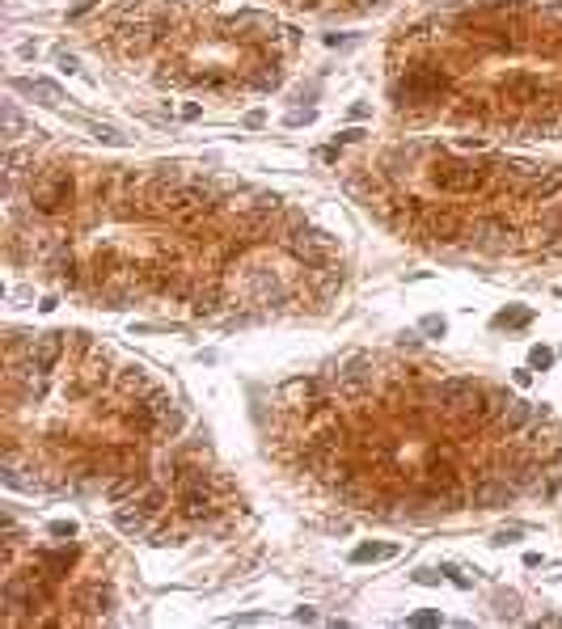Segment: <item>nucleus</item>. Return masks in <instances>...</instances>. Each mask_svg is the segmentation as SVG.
<instances>
[{"mask_svg": "<svg viewBox=\"0 0 562 629\" xmlns=\"http://www.w3.org/2000/svg\"><path fill=\"white\" fill-rule=\"evenodd\" d=\"M414 583H419V587H435L439 574H435V570H414Z\"/></svg>", "mask_w": 562, "mask_h": 629, "instance_id": "nucleus-41", "label": "nucleus"}, {"mask_svg": "<svg viewBox=\"0 0 562 629\" xmlns=\"http://www.w3.org/2000/svg\"><path fill=\"white\" fill-rule=\"evenodd\" d=\"M93 5H97V0H81L77 9H68V21H81V17H85V13H89Z\"/></svg>", "mask_w": 562, "mask_h": 629, "instance_id": "nucleus-43", "label": "nucleus"}, {"mask_svg": "<svg viewBox=\"0 0 562 629\" xmlns=\"http://www.w3.org/2000/svg\"><path fill=\"white\" fill-rule=\"evenodd\" d=\"M131 507H140V511H149V515H157L161 507H165V490H157V486H149L140 498H131Z\"/></svg>", "mask_w": 562, "mask_h": 629, "instance_id": "nucleus-27", "label": "nucleus"}, {"mask_svg": "<svg viewBox=\"0 0 562 629\" xmlns=\"http://www.w3.org/2000/svg\"><path fill=\"white\" fill-rule=\"evenodd\" d=\"M381 5H385V0H355V9H359V13H368V9H381Z\"/></svg>", "mask_w": 562, "mask_h": 629, "instance_id": "nucleus-49", "label": "nucleus"}, {"mask_svg": "<svg viewBox=\"0 0 562 629\" xmlns=\"http://www.w3.org/2000/svg\"><path fill=\"white\" fill-rule=\"evenodd\" d=\"M516 486L507 482V477H478V486L470 490V502L482 511H499V507H511L516 502Z\"/></svg>", "mask_w": 562, "mask_h": 629, "instance_id": "nucleus-7", "label": "nucleus"}, {"mask_svg": "<svg viewBox=\"0 0 562 629\" xmlns=\"http://www.w3.org/2000/svg\"><path fill=\"white\" fill-rule=\"evenodd\" d=\"M465 237L474 245H482L486 254H503V249L511 245V237H516V229H511L507 220H499V216H482V220H474L465 229Z\"/></svg>", "mask_w": 562, "mask_h": 629, "instance_id": "nucleus-6", "label": "nucleus"}, {"mask_svg": "<svg viewBox=\"0 0 562 629\" xmlns=\"http://www.w3.org/2000/svg\"><path fill=\"white\" fill-rule=\"evenodd\" d=\"M444 578H448V583H452V587H461V591H470V587H474V583H470V578H465V574H461V570H452V566H444Z\"/></svg>", "mask_w": 562, "mask_h": 629, "instance_id": "nucleus-40", "label": "nucleus"}, {"mask_svg": "<svg viewBox=\"0 0 562 629\" xmlns=\"http://www.w3.org/2000/svg\"><path fill=\"white\" fill-rule=\"evenodd\" d=\"M495 422H499V431L520 435V431H528V426L537 422V406H528V401H507V410H503Z\"/></svg>", "mask_w": 562, "mask_h": 629, "instance_id": "nucleus-16", "label": "nucleus"}, {"mask_svg": "<svg viewBox=\"0 0 562 629\" xmlns=\"http://www.w3.org/2000/svg\"><path fill=\"white\" fill-rule=\"evenodd\" d=\"M507 541H520V528H507V532L495 537V545H507Z\"/></svg>", "mask_w": 562, "mask_h": 629, "instance_id": "nucleus-48", "label": "nucleus"}, {"mask_svg": "<svg viewBox=\"0 0 562 629\" xmlns=\"http://www.w3.org/2000/svg\"><path fill=\"white\" fill-rule=\"evenodd\" d=\"M550 363H554V350H550V346H533V350H528V368L546 372Z\"/></svg>", "mask_w": 562, "mask_h": 629, "instance_id": "nucleus-33", "label": "nucleus"}, {"mask_svg": "<svg viewBox=\"0 0 562 629\" xmlns=\"http://www.w3.org/2000/svg\"><path fill=\"white\" fill-rule=\"evenodd\" d=\"M283 245H288V254L296 262H305L309 270H326L330 258H334V249H338L330 233H296V229L283 237Z\"/></svg>", "mask_w": 562, "mask_h": 629, "instance_id": "nucleus-4", "label": "nucleus"}, {"mask_svg": "<svg viewBox=\"0 0 562 629\" xmlns=\"http://www.w3.org/2000/svg\"><path fill=\"white\" fill-rule=\"evenodd\" d=\"M47 532L60 537V541H72V537H77V524H72V519H55L51 528H47Z\"/></svg>", "mask_w": 562, "mask_h": 629, "instance_id": "nucleus-35", "label": "nucleus"}, {"mask_svg": "<svg viewBox=\"0 0 562 629\" xmlns=\"http://www.w3.org/2000/svg\"><path fill=\"white\" fill-rule=\"evenodd\" d=\"M486 178H491V169H482L474 161H439L431 169V182L448 194H474L486 186Z\"/></svg>", "mask_w": 562, "mask_h": 629, "instance_id": "nucleus-2", "label": "nucleus"}, {"mask_svg": "<svg viewBox=\"0 0 562 629\" xmlns=\"http://www.w3.org/2000/svg\"><path fill=\"white\" fill-rule=\"evenodd\" d=\"M72 194H77V182H72V173L55 169V173H47V178L34 186L30 203H34V211H42V216H60L64 207H72Z\"/></svg>", "mask_w": 562, "mask_h": 629, "instance_id": "nucleus-5", "label": "nucleus"}, {"mask_svg": "<svg viewBox=\"0 0 562 629\" xmlns=\"http://www.w3.org/2000/svg\"><path fill=\"white\" fill-rule=\"evenodd\" d=\"M537 17H541V21H554V26H562V5H541V9H537Z\"/></svg>", "mask_w": 562, "mask_h": 629, "instance_id": "nucleus-39", "label": "nucleus"}, {"mask_svg": "<svg viewBox=\"0 0 562 629\" xmlns=\"http://www.w3.org/2000/svg\"><path fill=\"white\" fill-rule=\"evenodd\" d=\"M528 198H537V203H550L554 194H562V165H554V169H541L537 178L528 182V190H524Z\"/></svg>", "mask_w": 562, "mask_h": 629, "instance_id": "nucleus-20", "label": "nucleus"}, {"mask_svg": "<svg viewBox=\"0 0 562 629\" xmlns=\"http://www.w3.org/2000/svg\"><path fill=\"white\" fill-rule=\"evenodd\" d=\"M89 131H93V140H102V144H114V148H123L127 140L118 136L114 127H106V123H89Z\"/></svg>", "mask_w": 562, "mask_h": 629, "instance_id": "nucleus-31", "label": "nucleus"}, {"mask_svg": "<svg viewBox=\"0 0 562 629\" xmlns=\"http://www.w3.org/2000/svg\"><path fill=\"white\" fill-rule=\"evenodd\" d=\"M419 330H423L427 338H444V334H448V321L439 317V313H427V317L419 321Z\"/></svg>", "mask_w": 562, "mask_h": 629, "instance_id": "nucleus-30", "label": "nucleus"}, {"mask_svg": "<svg viewBox=\"0 0 562 629\" xmlns=\"http://www.w3.org/2000/svg\"><path fill=\"white\" fill-rule=\"evenodd\" d=\"M347 42H351L347 34H326V47H347Z\"/></svg>", "mask_w": 562, "mask_h": 629, "instance_id": "nucleus-51", "label": "nucleus"}, {"mask_svg": "<svg viewBox=\"0 0 562 629\" xmlns=\"http://www.w3.org/2000/svg\"><path fill=\"white\" fill-rule=\"evenodd\" d=\"M118 389H123L127 397H149V393H157L161 385L149 376V368H140V363H131V368H123L118 372Z\"/></svg>", "mask_w": 562, "mask_h": 629, "instance_id": "nucleus-18", "label": "nucleus"}, {"mask_svg": "<svg viewBox=\"0 0 562 629\" xmlns=\"http://www.w3.org/2000/svg\"><path fill=\"white\" fill-rule=\"evenodd\" d=\"M199 114H203V106H199V102H186V106H182V118H186V123H194Z\"/></svg>", "mask_w": 562, "mask_h": 629, "instance_id": "nucleus-44", "label": "nucleus"}, {"mask_svg": "<svg viewBox=\"0 0 562 629\" xmlns=\"http://www.w3.org/2000/svg\"><path fill=\"white\" fill-rule=\"evenodd\" d=\"M72 562H77V545H64V549H42V553H38V570H42L47 578H51V583H55V578H64V574L72 570Z\"/></svg>", "mask_w": 562, "mask_h": 629, "instance_id": "nucleus-17", "label": "nucleus"}, {"mask_svg": "<svg viewBox=\"0 0 562 629\" xmlns=\"http://www.w3.org/2000/svg\"><path fill=\"white\" fill-rule=\"evenodd\" d=\"M194 317H216V309H220V292L216 287H207V292H194Z\"/></svg>", "mask_w": 562, "mask_h": 629, "instance_id": "nucleus-25", "label": "nucleus"}, {"mask_svg": "<svg viewBox=\"0 0 562 629\" xmlns=\"http://www.w3.org/2000/svg\"><path fill=\"white\" fill-rule=\"evenodd\" d=\"M398 545H355L351 549V562L355 566H368V562H385V558H394Z\"/></svg>", "mask_w": 562, "mask_h": 629, "instance_id": "nucleus-23", "label": "nucleus"}, {"mask_svg": "<svg viewBox=\"0 0 562 629\" xmlns=\"http://www.w3.org/2000/svg\"><path fill=\"white\" fill-rule=\"evenodd\" d=\"M153 545H182V532H169V528H157V532H153Z\"/></svg>", "mask_w": 562, "mask_h": 629, "instance_id": "nucleus-37", "label": "nucleus"}, {"mask_svg": "<svg viewBox=\"0 0 562 629\" xmlns=\"http://www.w3.org/2000/svg\"><path fill=\"white\" fill-rule=\"evenodd\" d=\"M296 621H305V625H309V621H317V613H313V608H296Z\"/></svg>", "mask_w": 562, "mask_h": 629, "instance_id": "nucleus-53", "label": "nucleus"}, {"mask_svg": "<svg viewBox=\"0 0 562 629\" xmlns=\"http://www.w3.org/2000/svg\"><path fill=\"white\" fill-rule=\"evenodd\" d=\"M0 123H5V136L13 140V136H21V127H26V123H21V110L13 106V102H5V106H0Z\"/></svg>", "mask_w": 562, "mask_h": 629, "instance_id": "nucleus-29", "label": "nucleus"}, {"mask_svg": "<svg viewBox=\"0 0 562 629\" xmlns=\"http://www.w3.org/2000/svg\"><path fill=\"white\" fill-rule=\"evenodd\" d=\"M149 473L144 469H123V477H114V482L106 486V498L110 502H127V498H140L144 490H149Z\"/></svg>", "mask_w": 562, "mask_h": 629, "instance_id": "nucleus-11", "label": "nucleus"}, {"mask_svg": "<svg viewBox=\"0 0 562 629\" xmlns=\"http://www.w3.org/2000/svg\"><path fill=\"white\" fill-rule=\"evenodd\" d=\"M64 338L68 334H38L30 342V363H38L42 372H51L60 359H64Z\"/></svg>", "mask_w": 562, "mask_h": 629, "instance_id": "nucleus-14", "label": "nucleus"}, {"mask_svg": "<svg viewBox=\"0 0 562 629\" xmlns=\"http://www.w3.org/2000/svg\"><path fill=\"white\" fill-rule=\"evenodd\" d=\"M435 397L444 401V410L452 414H470L474 422H482V397L486 389L478 381H470V376H452V381H439L435 385Z\"/></svg>", "mask_w": 562, "mask_h": 629, "instance_id": "nucleus-3", "label": "nucleus"}, {"mask_svg": "<svg viewBox=\"0 0 562 629\" xmlns=\"http://www.w3.org/2000/svg\"><path fill=\"white\" fill-rule=\"evenodd\" d=\"M288 397H305V401H317V393H322V381H288L283 385Z\"/></svg>", "mask_w": 562, "mask_h": 629, "instance_id": "nucleus-28", "label": "nucleus"}, {"mask_svg": "<svg viewBox=\"0 0 562 629\" xmlns=\"http://www.w3.org/2000/svg\"><path fill=\"white\" fill-rule=\"evenodd\" d=\"M262 123H266V110H250L246 114V127H262Z\"/></svg>", "mask_w": 562, "mask_h": 629, "instance_id": "nucleus-45", "label": "nucleus"}, {"mask_svg": "<svg viewBox=\"0 0 562 629\" xmlns=\"http://www.w3.org/2000/svg\"><path fill=\"white\" fill-rule=\"evenodd\" d=\"M114 528H118V532H127V537H144V532H149V511H127V507H118L114 511Z\"/></svg>", "mask_w": 562, "mask_h": 629, "instance_id": "nucleus-21", "label": "nucleus"}, {"mask_svg": "<svg viewBox=\"0 0 562 629\" xmlns=\"http://www.w3.org/2000/svg\"><path fill=\"white\" fill-rule=\"evenodd\" d=\"M448 89H452V77L444 68L419 64V68L406 72V81L394 85V97H398V106H419V102H439Z\"/></svg>", "mask_w": 562, "mask_h": 629, "instance_id": "nucleus-1", "label": "nucleus"}, {"mask_svg": "<svg viewBox=\"0 0 562 629\" xmlns=\"http://www.w3.org/2000/svg\"><path fill=\"white\" fill-rule=\"evenodd\" d=\"M254 621H262L258 613H241V617H229V625H254Z\"/></svg>", "mask_w": 562, "mask_h": 629, "instance_id": "nucleus-46", "label": "nucleus"}, {"mask_svg": "<svg viewBox=\"0 0 562 629\" xmlns=\"http://www.w3.org/2000/svg\"><path fill=\"white\" fill-rule=\"evenodd\" d=\"M516 385H520V389L533 385V368H520V372H516Z\"/></svg>", "mask_w": 562, "mask_h": 629, "instance_id": "nucleus-50", "label": "nucleus"}, {"mask_svg": "<svg viewBox=\"0 0 562 629\" xmlns=\"http://www.w3.org/2000/svg\"><path fill=\"white\" fill-rule=\"evenodd\" d=\"M528 321H533V313H528V309H503V313L495 317V325H499V330H524Z\"/></svg>", "mask_w": 562, "mask_h": 629, "instance_id": "nucleus-26", "label": "nucleus"}, {"mask_svg": "<svg viewBox=\"0 0 562 629\" xmlns=\"http://www.w3.org/2000/svg\"><path fill=\"white\" fill-rule=\"evenodd\" d=\"M499 97L503 106H533V102H546V85L537 77H511L499 85Z\"/></svg>", "mask_w": 562, "mask_h": 629, "instance_id": "nucleus-10", "label": "nucleus"}, {"mask_svg": "<svg viewBox=\"0 0 562 629\" xmlns=\"http://www.w3.org/2000/svg\"><path fill=\"white\" fill-rule=\"evenodd\" d=\"M423 237H431V241H457V237H465V229H461V220L452 216V211H427V220H423Z\"/></svg>", "mask_w": 562, "mask_h": 629, "instance_id": "nucleus-15", "label": "nucleus"}, {"mask_svg": "<svg viewBox=\"0 0 562 629\" xmlns=\"http://www.w3.org/2000/svg\"><path fill=\"white\" fill-rule=\"evenodd\" d=\"M334 389L343 393V397H363V393L372 389V359L368 355H351L343 368H338Z\"/></svg>", "mask_w": 562, "mask_h": 629, "instance_id": "nucleus-8", "label": "nucleus"}, {"mask_svg": "<svg viewBox=\"0 0 562 629\" xmlns=\"http://www.w3.org/2000/svg\"><path fill=\"white\" fill-rule=\"evenodd\" d=\"M368 114H372V110L363 106V102H355V106H351V118H368Z\"/></svg>", "mask_w": 562, "mask_h": 629, "instance_id": "nucleus-52", "label": "nucleus"}, {"mask_svg": "<svg viewBox=\"0 0 562 629\" xmlns=\"http://www.w3.org/2000/svg\"><path fill=\"white\" fill-rule=\"evenodd\" d=\"M229 30H237L241 38H250V42H262V38H275V17L271 13H262V9H241L229 17Z\"/></svg>", "mask_w": 562, "mask_h": 629, "instance_id": "nucleus-9", "label": "nucleus"}, {"mask_svg": "<svg viewBox=\"0 0 562 629\" xmlns=\"http://www.w3.org/2000/svg\"><path fill=\"white\" fill-rule=\"evenodd\" d=\"M406 625H414V629H431V625H439V613H414Z\"/></svg>", "mask_w": 562, "mask_h": 629, "instance_id": "nucleus-38", "label": "nucleus"}, {"mask_svg": "<svg viewBox=\"0 0 562 629\" xmlns=\"http://www.w3.org/2000/svg\"><path fill=\"white\" fill-rule=\"evenodd\" d=\"M301 123H313V110H292L288 114V127H301Z\"/></svg>", "mask_w": 562, "mask_h": 629, "instance_id": "nucleus-42", "label": "nucleus"}, {"mask_svg": "<svg viewBox=\"0 0 562 629\" xmlns=\"http://www.w3.org/2000/svg\"><path fill=\"white\" fill-rule=\"evenodd\" d=\"M355 140H363V131H359V127H347L343 136H338V144H355Z\"/></svg>", "mask_w": 562, "mask_h": 629, "instance_id": "nucleus-47", "label": "nucleus"}, {"mask_svg": "<svg viewBox=\"0 0 562 629\" xmlns=\"http://www.w3.org/2000/svg\"><path fill=\"white\" fill-rule=\"evenodd\" d=\"M452 118H457V123H486V106H478V102H474V106H457Z\"/></svg>", "mask_w": 562, "mask_h": 629, "instance_id": "nucleus-32", "label": "nucleus"}, {"mask_svg": "<svg viewBox=\"0 0 562 629\" xmlns=\"http://www.w3.org/2000/svg\"><path fill=\"white\" fill-rule=\"evenodd\" d=\"M558 490H562V461H554V465L541 469V486H537V494H541V498H554Z\"/></svg>", "mask_w": 562, "mask_h": 629, "instance_id": "nucleus-24", "label": "nucleus"}, {"mask_svg": "<svg viewBox=\"0 0 562 629\" xmlns=\"http://www.w3.org/2000/svg\"><path fill=\"white\" fill-rule=\"evenodd\" d=\"M77 608H81L85 617H106V613L114 608L110 583H89V587H81V591H77Z\"/></svg>", "mask_w": 562, "mask_h": 629, "instance_id": "nucleus-13", "label": "nucleus"}, {"mask_svg": "<svg viewBox=\"0 0 562 629\" xmlns=\"http://www.w3.org/2000/svg\"><path fill=\"white\" fill-rule=\"evenodd\" d=\"M250 85L258 89V93H271V89H279L283 85V68L275 64V60H266V64H258V72L250 77Z\"/></svg>", "mask_w": 562, "mask_h": 629, "instance_id": "nucleus-22", "label": "nucleus"}, {"mask_svg": "<svg viewBox=\"0 0 562 629\" xmlns=\"http://www.w3.org/2000/svg\"><path fill=\"white\" fill-rule=\"evenodd\" d=\"M182 511H186L190 519H203V515H212V490H207V477H203V482H190V486H182Z\"/></svg>", "mask_w": 562, "mask_h": 629, "instance_id": "nucleus-19", "label": "nucleus"}, {"mask_svg": "<svg viewBox=\"0 0 562 629\" xmlns=\"http://www.w3.org/2000/svg\"><path fill=\"white\" fill-rule=\"evenodd\" d=\"M520 617V595H499V621H516Z\"/></svg>", "mask_w": 562, "mask_h": 629, "instance_id": "nucleus-34", "label": "nucleus"}, {"mask_svg": "<svg viewBox=\"0 0 562 629\" xmlns=\"http://www.w3.org/2000/svg\"><path fill=\"white\" fill-rule=\"evenodd\" d=\"M17 93H26V97H34L38 106H60L64 102V93H60V85L55 81H42V77H13L9 81Z\"/></svg>", "mask_w": 562, "mask_h": 629, "instance_id": "nucleus-12", "label": "nucleus"}, {"mask_svg": "<svg viewBox=\"0 0 562 629\" xmlns=\"http://www.w3.org/2000/svg\"><path fill=\"white\" fill-rule=\"evenodd\" d=\"M55 68L72 77V72H81V60H77V55H68V51H55Z\"/></svg>", "mask_w": 562, "mask_h": 629, "instance_id": "nucleus-36", "label": "nucleus"}]
</instances>
